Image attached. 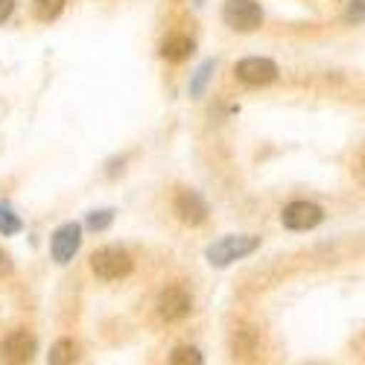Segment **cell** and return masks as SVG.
Instances as JSON below:
<instances>
[{
    "mask_svg": "<svg viewBox=\"0 0 365 365\" xmlns=\"http://www.w3.org/2000/svg\"><path fill=\"white\" fill-rule=\"evenodd\" d=\"M257 249H260V237H255V234H228L217 242H210L205 257L214 269H225V266H231L242 257L255 255Z\"/></svg>",
    "mask_w": 365,
    "mask_h": 365,
    "instance_id": "1",
    "label": "cell"
},
{
    "mask_svg": "<svg viewBox=\"0 0 365 365\" xmlns=\"http://www.w3.org/2000/svg\"><path fill=\"white\" fill-rule=\"evenodd\" d=\"M135 269V260L126 249L120 246H103L91 255V272L100 278V281H120V278H129Z\"/></svg>",
    "mask_w": 365,
    "mask_h": 365,
    "instance_id": "2",
    "label": "cell"
},
{
    "mask_svg": "<svg viewBox=\"0 0 365 365\" xmlns=\"http://www.w3.org/2000/svg\"><path fill=\"white\" fill-rule=\"evenodd\" d=\"M222 21L234 33H255L263 24V9L255 0H228L222 6Z\"/></svg>",
    "mask_w": 365,
    "mask_h": 365,
    "instance_id": "3",
    "label": "cell"
},
{
    "mask_svg": "<svg viewBox=\"0 0 365 365\" xmlns=\"http://www.w3.org/2000/svg\"><path fill=\"white\" fill-rule=\"evenodd\" d=\"M82 246V225L79 222H65V225H58L50 237V255L58 266H68L76 252Z\"/></svg>",
    "mask_w": 365,
    "mask_h": 365,
    "instance_id": "4",
    "label": "cell"
},
{
    "mask_svg": "<svg viewBox=\"0 0 365 365\" xmlns=\"http://www.w3.org/2000/svg\"><path fill=\"white\" fill-rule=\"evenodd\" d=\"M38 351V342L29 330H12L9 336L0 342V359L9 362V365H24V362H33Z\"/></svg>",
    "mask_w": 365,
    "mask_h": 365,
    "instance_id": "5",
    "label": "cell"
},
{
    "mask_svg": "<svg viewBox=\"0 0 365 365\" xmlns=\"http://www.w3.org/2000/svg\"><path fill=\"white\" fill-rule=\"evenodd\" d=\"M281 222L289 231H313L324 222V210L316 202H289L281 214Z\"/></svg>",
    "mask_w": 365,
    "mask_h": 365,
    "instance_id": "6",
    "label": "cell"
},
{
    "mask_svg": "<svg viewBox=\"0 0 365 365\" xmlns=\"http://www.w3.org/2000/svg\"><path fill=\"white\" fill-rule=\"evenodd\" d=\"M234 73L246 85H272L278 79V65L272 62V58H263V56H249V58H240Z\"/></svg>",
    "mask_w": 365,
    "mask_h": 365,
    "instance_id": "7",
    "label": "cell"
},
{
    "mask_svg": "<svg viewBox=\"0 0 365 365\" xmlns=\"http://www.w3.org/2000/svg\"><path fill=\"white\" fill-rule=\"evenodd\" d=\"M155 307H158V316L164 322H181L185 316H190L193 301H190V292L185 287H167V289H161Z\"/></svg>",
    "mask_w": 365,
    "mask_h": 365,
    "instance_id": "8",
    "label": "cell"
},
{
    "mask_svg": "<svg viewBox=\"0 0 365 365\" xmlns=\"http://www.w3.org/2000/svg\"><path fill=\"white\" fill-rule=\"evenodd\" d=\"M173 207H175L178 220L185 222V225H202V222L207 220V202H205L196 190H190V187H181V190L175 193Z\"/></svg>",
    "mask_w": 365,
    "mask_h": 365,
    "instance_id": "9",
    "label": "cell"
},
{
    "mask_svg": "<svg viewBox=\"0 0 365 365\" xmlns=\"http://www.w3.org/2000/svg\"><path fill=\"white\" fill-rule=\"evenodd\" d=\"M193 38L190 36H170L164 44H161V56L167 62H185V58L193 53Z\"/></svg>",
    "mask_w": 365,
    "mask_h": 365,
    "instance_id": "10",
    "label": "cell"
},
{
    "mask_svg": "<svg viewBox=\"0 0 365 365\" xmlns=\"http://www.w3.org/2000/svg\"><path fill=\"white\" fill-rule=\"evenodd\" d=\"M76 359H79V348H76L73 339H58V342L50 348V354H47V362H50V365H71V362H76Z\"/></svg>",
    "mask_w": 365,
    "mask_h": 365,
    "instance_id": "11",
    "label": "cell"
},
{
    "mask_svg": "<svg viewBox=\"0 0 365 365\" xmlns=\"http://www.w3.org/2000/svg\"><path fill=\"white\" fill-rule=\"evenodd\" d=\"M214 71H217V62L214 58H207V62H202L199 68H196V73H193V79H190V97H202L205 94V88H207V82H210V76H214Z\"/></svg>",
    "mask_w": 365,
    "mask_h": 365,
    "instance_id": "12",
    "label": "cell"
},
{
    "mask_svg": "<svg viewBox=\"0 0 365 365\" xmlns=\"http://www.w3.org/2000/svg\"><path fill=\"white\" fill-rule=\"evenodd\" d=\"M21 231H24V222H21V217L15 214V207H12L9 202L0 199V234L12 237V234H21Z\"/></svg>",
    "mask_w": 365,
    "mask_h": 365,
    "instance_id": "13",
    "label": "cell"
},
{
    "mask_svg": "<svg viewBox=\"0 0 365 365\" xmlns=\"http://www.w3.org/2000/svg\"><path fill=\"white\" fill-rule=\"evenodd\" d=\"M65 4L68 0H33V12L38 21H53V18L62 15Z\"/></svg>",
    "mask_w": 365,
    "mask_h": 365,
    "instance_id": "14",
    "label": "cell"
},
{
    "mask_svg": "<svg viewBox=\"0 0 365 365\" xmlns=\"http://www.w3.org/2000/svg\"><path fill=\"white\" fill-rule=\"evenodd\" d=\"M170 362H173V365H202V362H205V356L199 354V348L181 345V348H175V351L170 354Z\"/></svg>",
    "mask_w": 365,
    "mask_h": 365,
    "instance_id": "15",
    "label": "cell"
},
{
    "mask_svg": "<svg viewBox=\"0 0 365 365\" xmlns=\"http://www.w3.org/2000/svg\"><path fill=\"white\" fill-rule=\"evenodd\" d=\"M111 222H114V210H111V207L94 210V214H88V220H85V225H88L91 231H106Z\"/></svg>",
    "mask_w": 365,
    "mask_h": 365,
    "instance_id": "16",
    "label": "cell"
},
{
    "mask_svg": "<svg viewBox=\"0 0 365 365\" xmlns=\"http://www.w3.org/2000/svg\"><path fill=\"white\" fill-rule=\"evenodd\" d=\"M12 257L4 252V249H0V278H6V275H12Z\"/></svg>",
    "mask_w": 365,
    "mask_h": 365,
    "instance_id": "17",
    "label": "cell"
},
{
    "mask_svg": "<svg viewBox=\"0 0 365 365\" xmlns=\"http://www.w3.org/2000/svg\"><path fill=\"white\" fill-rule=\"evenodd\" d=\"M12 12H15V0H0V24H4Z\"/></svg>",
    "mask_w": 365,
    "mask_h": 365,
    "instance_id": "18",
    "label": "cell"
},
{
    "mask_svg": "<svg viewBox=\"0 0 365 365\" xmlns=\"http://www.w3.org/2000/svg\"><path fill=\"white\" fill-rule=\"evenodd\" d=\"M351 21L362 24V0H354V6H351Z\"/></svg>",
    "mask_w": 365,
    "mask_h": 365,
    "instance_id": "19",
    "label": "cell"
}]
</instances>
